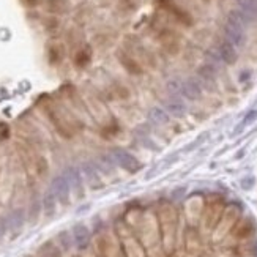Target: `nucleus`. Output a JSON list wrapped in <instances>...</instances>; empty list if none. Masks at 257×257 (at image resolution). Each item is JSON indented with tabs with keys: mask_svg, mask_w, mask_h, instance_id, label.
Returning <instances> with one entry per match:
<instances>
[{
	"mask_svg": "<svg viewBox=\"0 0 257 257\" xmlns=\"http://www.w3.org/2000/svg\"><path fill=\"white\" fill-rule=\"evenodd\" d=\"M81 174L84 177V181L87 183V186L92 191H98L104 188V181H103V175L96 167L95 161H84L81 164Z\"/></svg>",
	"mask_w": 257,
	"mask_h": 257,
	"instance_id": "nucleus-8",
	"label": "nucleus"
},
{
	"mask_svg": "<svg viewBox=\"0 0 257 257\" xmlns=\"http://www.w3.org/2000/svg\"><path fill=\"white\" fill-rule=\"evenodd\" d=\"M8 216V230H12L13 233H19L23 230L27 215H26V210L24 208H15Z\"/></svg>",
	"mask_w": 257,
	"mask_h": 257,
	"instance_id": "nucleus-19",
	"label": "nucleus"
},
{
	"mask_svg": "<svg viewBox=\"0 0 257 257\" xmlns=\"http://www.w3.org/2000/svg\"><path fill=\"white\" fill-rule=\"evenodd\" d=\"M109 155L112 156L115 166H119L120 169L126 170V172H130V174H136L142 169V163L139 161L131 152H128L126 148L114 147L109 152Z\"/></svg>",
	"mask_w": 257,
	"mask_h": 257,
	"instance_id": "nucleus-7",
	"label": "nucleus"
},
{
	"mask_svg": "<svg viewBox=\"0 0 257 257\" xmlns=\"http://www.w3.org/2000/svg\"><path fill=\"white\" fill-rule=\"evenodd\" d=\"M166 89H167L169 95H172V96L181 95V81H178V79L169 81V82L166 84Z\"/></svg>",
	"mask_w": 257,
	"mask_h": 257,
	"instance_id": "nucleus-34",
	"label": "nucleus"
},
{
	"mask_svg": "<svg viewBox=\"0 0 257 257\" xmlns=\"http://www.w3.org/2000/svg\"><path fill=\"white\" fill-rule=\"evenodd\" d=\"M181 96L188 101H197L202 96V85L199 79L189 78L181 82Z\"/></svg>",
	"mask_w": 257,
	"mask_h": 257,
	"instance_id": "nucleus-15",
	"label": "nucleus"
},
{
	"mask_svg": "<svg viewBox=\"0 0 257 257\" xmlns=\"http://www.w3.org/2000/svg\"><path fill=\"white\" fill-rule=\"evenodd\" d=\"M57 244L60 246V249H62V251H70V249L73 248V246H74L71 232H68V230H62V232L57 235Z\"/></svg>",
	"mask_w": 257,
	"mask_h": 257,
	"instance_id": "nucleus-31",
	"label": "nucleus"
},
{
	"mask_svg": "<svg viewBox=\"0 0 257 257\" xmlns=\"http://www.w3.org/2000/svg\"><path fill=\"white\" fill-rule=\"evenodd\" d=\"M240 218H241V208H240L238 203H227V205L224 207L221 219L218 221L216 227H215L216 237L221 238L227 232H230L232 227L235 226V222H237Z\"/></svg>",
	"mask_w": 257,
	"mask_h": 257,
	"instance_id": "nucleus-6",
	"label": "nucleus"
},
{
	"mask_svg": "<svg viewBox=\"0 0 257 257\" xmlns=\"http://www.w3.org/2000/svg\"><path fill=\"white\" fill-rule=\"evenodd\" d=\"M71 235H73V241H74V246L82 251L85 249L87 246L90 244V240H92V233H90V229L85 226V224H74L73 229H71Z\"/></svg>",
	"mask_w": 257,
	"mask_h": 257,
	"instance_id": "nucleus-14",
	"label": "nucleus"
},
{
	"mask_svg": "<svg viewBox=\"0 0 257 257\" xmlns=\"http://www.w3.org/2000/svg\"><path fill=\"white\" fill-rule=\"evenodd\" d=\"M35 170L40 177H45L49 170V164H48V159L45 156H38L35 159Z\"/></svg>",
	"mask_w": 257,
	"mask_h": 257,
	"instance_id": "nucleus-33",
	"label": "nucleus"
},
{
	"mask_svg": "<svg viewBox=\"0 0 257 257\" xmlns=\"http://www.w3.org/2000/svg\"><path fill=\"white\" fill-rule=\"evenodd\" d=\"M93 59V48L90 45H84L82 48H79L76 51V54L73 57V65L78 70H85Z\"/></svg>",
	"mask_w": 257,
	"mask_h": 257,
	"instance_id": "nucleus-17",
	"label": "nucleus"
},
{
	"mask_svg": "<svg viewBox=\"0 0 257 257\" xmlns=\"http://www.w3.org/2000/svg\"><path fill=\"white\" fill-rule=\"evenodd\" d=\"M120 7H123L125 10H133L134 0H120Z\"/></svg>",
	"mask_w": 257,
	"mask_h": 257,
	"instance_id": "nucleus-39",
	"label": "nucleus"
},
{
	"mask_svg": "<svg viewBox=\"0 0 257 257\" xmlns=\"http://www.w3.org/2000/svg\"><path fill=\"white\" fill-rule=\"evenodd\" d=\"M65 92H67V100L71 103V106L74 109L89 114L87 104H85V101H84V96H81V93L76 90L74 85H65Z\"/></svg>",
	"mask_w": 257,
	"mask_h": 257,
	"instance_id": "nucleus-21",
	"label": "nucleus"
},
{
	"mask_svg": "<svg viewBox=\"0 0 257 257\" xmlns=\"http://www.w3.org/2000/svg\"><path fill=\"white\" fill-rule=\"evenodd\" d=\"M164 109L170 117H175V119H183L186 115V104L178 96H170V100L164 103Z\"/></svg>",
	"mask_w": 257,
	"mask_h": 257,
	"instance_id": "nucleus-20",
	"label": "nucleus"
},
{
	"mask_svg": "<svg viewBox=\"0 0 257 257\" xmlns=\"http://www.w3.org/2000/svg\"><path fill=\"white\" fill-rule=\"evenodd\" d=\"M238 12L248 19V23L257 19V0H237Z\"/></svg>",
	"mask_w": 257,
	"mask_h": 257,
	"instance_id": "nucleus-25",
	"label": "nucleus"
},
{
	"mask_svg": "<svg viewBox=\"0 0 257 257\" xmlns=\"http://www.w3.org/2000/svg\"><path fill=\"white\" fill-rule=\"evenodd\" d=\"M46 8L52 15H63L68 12L67 0H46Z\"/></svg>",
	"mask_w": 257,
	"mask_h": 257,
	"instance_id": "nucleus-29",
	"label": "nucleus"
},
{
	"mask_svg": "<svg viewBox=\"0 0 257 257\" xmlns=\"http://www.w3.org/2000/svg\"><path fill=\"white\" fill-rule=\"evenodd\" d=\"M240 183H241V188H243V189L248 191V189H251V188L254 186L255 180H254V177H251V175H249V177H244V178H241Z\"/></svg>",
	"mask_w": 257,
	"mask_h": 257,
	"instance_id": "nucleus-37",
	"label": "nucleus"
},
{
	"mask_svg": "<svg viewBox=\"0 0 257 257\" xmlns=\"http://www.w3.org/2000/svg\"><path fill=\"white\" fill-rule=\"evenodd\" d=\"M148 120L153 125L166 126L170 123V115L167 114V111L164 108H161V106H153V108H150V111H148Z\"/></svg>",
	"mask_w": 257,
	"mask_h": 257,
	"instance_id": "nucleus-24",
	"label": "nucleus"
},
{
	"mask_svg": "<svg viewBox=\"0 0 257 257\" xmlns=\"http://www.w3.org/2000/svg\"><path fill=\"white\" fill-rule=\"evenodd\" d=\"M255 120H257V111L254 109V111H249L248 114H246L243 123H244V125H251V123L255 122Z\"/></svg>",
	"mask_w": 257,
	"mask_h": 257,
	"instance_id": "nucleus-38",
	"label": "nucleus"
},
{
	"mask_svg": "<svg viewBox=\"0 0 257 257\" xmlns=\"http://www.w3.org/2000/svg\"><path fill=\"white\" fill-rule=\"evenodd\" d=\"M8 232V216H0V238H4Z\"/></svg>",
	"mask_w": 257,
	"mask_h": 257,
	"instance_id": "nucleus-36",
	"label": "nucleus"
},
{
	"mask_svg": "<svg viewBox=\"0 0 257 257\" xmlns=\"http://www.w3.org/2000/svg\"><path fill=\"white\" fill-rule=\"evenodd\" d=\"M51 189L54 191V194H56L60 205H63V207L70 205V202H71V186L68 183L65 174H59V175H56L54 178H52Z\"/></svg>",
	"mask_w": 257,
	"mask_h": 257,
	"instance_id": "nucleus-10",
	"label": "nucleus"
},
{
	"mask_svg": "<svg viewBox=\"0 0 257 257\" xmlns=\"http://www.w3.org/2000/svg\"><path fill=\"white\" fill-rule=\"evenodd\" d=\"M219 59L224 63H227V65H235V63H237V59H238L237 48H235L232 43H229L227 40H224L219 45Z\"/></svg>",
	"mask_w": 257,
	"mask_h": 257,
	"instance_id": "nucleus-22",
	"label": "nucleus"
},
{
	"mask_svg": "<svg viewBox=\"0 0 257 257\" xmlns=\"http://www.w3.org/2000/svg\"><path fill=\"white\" fill-rule=\"evenodd\" d=\"M115 235L122 244L125 257H147L142 241L134 237V230H131L125 221H119L115 224Z\"/></svg>",
	"mask_w": 257,
	"mask_h": 257,
	"instance_id": "nucleus-2",
	"label": "nucleus"
},
{
	"mask_svg": "<svg viewBox=\"0 0 257 257\" xmlns=\"http://www.w3.org/2000/svg\"><path fill=\"white\" fill-rule=\"evenodd\" d=\"M60 246L54 240H48L37 249V257H62Z\"/></svg>",
	"mask_w": 257,
	"mask_h": 257,
	"instance_id": "nucleus-26",
	"label": "nucleus"
},
{
	"mask_svg": "<svg viewBox=\"0 0 257 257\" xmlns=\"http://www.w3.org/2000/svg\"><path fill=\"white\" fill-rule=\"evenodd\" d=\"M158 226L159 233H161V244L166 254L174 252L175 240H177V226H178V216L177 210L172 203L164 202L158 210Z\"/></svg>",
	"mask_w": 257,
	"mask_h": 257,
	"instance_id": "nucleus-1",
	"label": "nucleus"
},
{
	"mask_svg": "<svg viewBox=\"0 0 257 257\" xmlns=\"http://www.w3.org/2000/svg\"><path fill=\"white\" fill-rule=\"evenodd\" d=\"M255 232V222L252 218H240L237 222H235V226L232 227V230L229 232L230 237L235 240V241H248L252 238V235Z\"/></svg>",
	"mask_w": 257,
	"mask_h": 257,
	"instance_id": "nucleus-11",
	"label": "nucleus"
},
{
	"mask_svg": "<svg viewBox=\"0 0 257 257\" xmlns=\"http://www.w3.org/2000/svg\"><path fill=\"white\" fill-rule=\"evenodd\" d=\"M96 249H98V257H125L119 238L108 232H101L96 237Z\"/></svg>",
	"mask_w": 257,
	"mask_h": 257,
	"instance_id": "nucleus-5",
	"label": "nucleus"
},
{
	"mask_svg": "<svg viewBox=\"0 0 257 257\" xmlns=\"http://www.w3.org/2000/svg\"><path fill=\"white\" fill-rule=\"evenodd\" d=\"M112 96H115L117 100H128L131 96V92L130 89L126 87L123 84H114L111 87V92H109Z\"/></svg>",
	"mask_w": 257,
	"mask_h": 257,
	"instance_id": "nucleus-32",
	"label": "nucleus"
},
{
	"mask_svg": "<svg viewBox=\"0 0 257 257\" xmlns=\"http://www.w3.org/2000/svg\"><path fill=\"white\" fill-rule=\"evenodd\" d=\"M197 76H199L200 85H205L208 90L216 89V68L213 65H210V63L199 68Z\"/></svg>",
	"mask_w": 257,
	"mask_h": 257,
	"instance_id": "nucleus-16",
	"label": "nucleus"
},
{
	"mask_svg": "<svg viewBox=\"0 0 257 257\" xmlns=\"http://www.w3.org/2000/svg\"><path fill=\"white\" fill-rule=\"evenodd\" d=\"M158 2H159V5H161L170 16H174V19L178 21L180 24H183L186 27H191L192 26V18H191V15L186 12L185 8H181L175 2V0H158Z\"/></svg>",
	"mask_w": 257,
	"mask_h": 257,
	"instance_id": "nucleus-12",
	"label": "nucleus"
},
{
	"mask_svg": "<svg viewBox=\"0 0 257 257\" xmlns=\"http://www.w3.org/2000/svg\"><path fill=\"white\" fill-rule=\"evenodd\" d=\"M248 24V19H246L238 10H233V12L229 13L226 26H224V35H226V40L235 48H241L244 45V27Z\"/></svg>",
	"mask_w": 257,
	"mask_h": 257,
	"instance_id": "nucleus-3",
	"label": "nucleus"
},
{
	"mask_svg": "<svg viewBox=\"0 0 257 257\" xmlns=\"http://www.w3.org/2000/svg\"><path fill=\"white\" fill-rule=\"evenodd\" d=\"M41 200L35 199V200H32L30 202V205H29V211H27V219L30 224H37V221L40 219L41 216Z\"/></svg>",
	"mask_w": 257,
	"mask_h": 257,
	"instance_id": "nucleus-30",
	"label": "nucleus"
},
{
	"mask_svg": "<svg viewBox=\"0 0 257 257\" xmlns=\"http://www.w3.org/2000/svg\"><path fill=\"white\" fill-rule=\"evenodd\" d=\"M23 4H24L27 8H35V7L40 4V0H23Z\"/></svg>",
	"mask_w": 257,
	"mask_h": 257,
	"instance_id": "nucleus-40",
	"label": "nucleus"
},
{
	"mask_svg": "<svg viewBox=\"0 0 257 257\" xmlns=\"http://www.w3.org/2000/svg\"><path fill=\"white\" fill-rule=\"evenodd\" d=\"M117 60H119L122 68L128 74H131V76H142L144 74V68L141 63H139V60L134 56L128 54L126 51H122V49L117 51Z\"/></svg>",
	"mask_w": 257,
	"mask_h": 257,
	"instance_id": "nucleus-13",
	"label": "nucleus"
},
{
	"mask_svg": "<svg viewBox=\"0 0 257 257\" xmlns=\"http://www.w3.org/2000/svg\"><path fill=\"white\" fill-rule=\"evenodd\" d=\"M100 133H101V137L103 139H112V137H117L119 136V133H120V125H119V122H117L114 117L109 120V122H106V123H103L101 125V130H100Z\"/></svg>",
	"mask_w": 257,
	"mask_h": 257,
	"instance_id": "nucleus-28",
	"label": "nucleus"
},
{
	"mask_svg": "<svg viewBox=\"0 0 257 257\" xmlns=\"http://www.w3.org/2000/svg\"><path fill=\"white\" fill-rule=\"evenodd\" d=\"M185 241H186V249L191 254H197L200 251V237H199V233L194 227H189L186 230Z\"/></svg>",
	"mask_w": 257,
	"mask_h": 257,
	"instance_id": "nucleus-27",
	"label": "nucleus"
},
{
	"mask_svg": "<svg viewBox=\"0 0 257 257\" xmlns=\"http://www.w3.org/2000/svg\"><path fill=\"white\" fill-rule=\"evenodd\" d=\"M46 56H48L49 65L57 67L63 62V59H65V48H63V45H60V43H51L48 46Z\"/></svg>",
	"mask_w": 257,
	"mask_h": 257,
	"instance_id": "nucleus-23",
	"label": "nucleus"
},
{
	"mask_svg": "<svg viewBox=\"0 0 257 257\" xmlns=\"http://www.w3.org/2000/svg\"><path fill=\"white\" fill-rule=\"evenodd\" d=\"M10 137V125L5 122H0V141H7Z\"/></svg>",
	"mask_w": 257,
	"mask_h": 257,
	"instance_id": "nucleus-35",
	"label": "nucleus"
},
{
	"mask_svg": "<svg viewBox=\"0 0 257 257\" xmlns=\"http://www.w3.org/2000/svg\"><path fill=\"white\" fill-rule=\"evenodd\" d=\"M63 174H65L68 183L71 186V194L74 196V199L82 200L85 197V189H84V177L81 174V169L76 166H68L63 170Z\"/></svg>",
	"mask_w": 257,
	"mask_h": 257,
	"instance_id": "nucleus-9",
	"label": "nucleus"
},
{
	"mask_svg": "<svg viewBox=\"0 0 257 257\" xmlns=\"http://www.w3.org/2000/svg\"><path fill=\"white\" fill-rule=\"evenodd\" d=\"M224 199L219 196H213L202 208V226L205 230H215L218 221L224 211Z\"/></svg>",
	"mask_w": 257,
	"mask_h": 257,
	"instance_id": "nucleus-4",
	"label": "nucleus"
},
{
	"mask_svg": "<svg viewBox=\"0 0 257 257\" xmlns=\"http://www.w3.org/2000/svg\"><path fill=\"white\" fill-rule=\"evenodd\" d=\"M57 197L54 194V191H52L51 188L45 192V196H43L41 199V208H43V215H45L48 219L49 218H54L56 213H57Z\"/></svg>",
	"mask_w": 257,
	"mask_h": 257,
	"instance_id": "nucleus-18",
	"label": "nucleus"
}]
</instances>
